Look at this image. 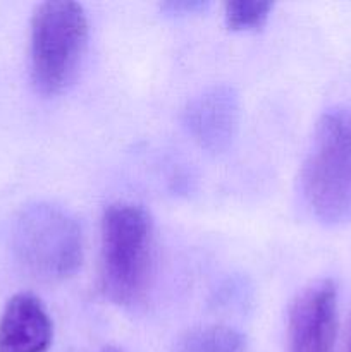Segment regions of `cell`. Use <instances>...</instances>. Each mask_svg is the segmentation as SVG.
<instances>
[{"label": "cell", "instance_id": "obj_1", "mask_svg": "<svg viewBox=\"0 0 351 352\" xmlns=\"http://www.w3.org/2000/svg\"><path fill=\"white\" fill-rule=\"evenodd\" d=\"M153 267V222L134 203H116L102 217L100 291L117 306L145 298Z\"/></svg>", "mask_w": 351, "mask_h": 352}, {"label": "cell", "instance_id": "obj_2", "mask_svg": "<svg viewBox=\"0 0 351 352\" xmlns=\"http://www.w3.org/2000/svg\"><path fill=\"white\" fill-rule=\"evenodd\" d=\"M303 196L326 226L351 219V109L334 107L317 122L301 170Z\"/></svg>", "mask_w": 351, "mask_h": 352}, {"label": "cell", "instance_id": "obj_3", "mask_svg": "<svg viewBox=\"0 0 351 352\" xmlns=\"http://www.w3.org/2000/svg\"><path fill=\"white\" fill-rule=\"evenodd\" d=\"M88 16L79 3L50 0L31 19V78L43 95H58L74 81L86 45Z\"/></svg>", "mask_w": 351, "mask_h": 352}, {"label": "cell", "instance_id": "obj_4", "mask_svg": "<svg viewBox=\"0 0 351 352\" xmlns=\"http://www.w3.org/2000/svg\"><path fill=\"white\" fill-rule=\"evenodd\" d=\"M17 260L33 277L62 282L79 270L85 243L79 223L67 210L36 203L24 210L14 229Z\"/></svg>", "mask_w": 351, "mask_h": 352}, {"label": "cell", "instance_id": "obj_5", "mask_svg": "<svg viewBox=\"0 0 351 352\" xmlns=\"http://www.w3.org/2000/svg\"><path fill=\"white\" fill-rule=\"evenodd\" d=\"M337 289L317 280L303 289L288 315V352H337Z\"/></svg>", "mask_w": 351, "mask_h": 352}, {"label": "cell", "instance_id": "obj_6", "mask_svg": "<svg viewBox=\"0 0 351 352\" xmlns=\"http://www.w3.org/2000/svg\"><path fill=\"white\" fill-rule=\"evenodd\" d=\"M241 117L240 95L227 85L212 86L189 100L182 122L193 141L213 155L231 148Z\"/></svg>", "mask_w": 351, "mask_h": 352}, {"label": "cell", "instance_id": "obj_7", "mask_svg": "<svg viewBox=\"0 0 351 352\" xmlns=\"http://www.w3.org/2000/svg\"><path fill=\"white\" fill-rule=\"evenodd\" d=\"M54 325L38 298L17 294L0 316V352H45L50 347Z\"/></svg>", "mask_w": 351, "mask_h": 352}, {"label": "cell", "instance_id": "obj_8", "mask_svg": "<svg viewBox=\"0 0 351 352\" xmlns=\"http://www.w3.org/2000/svg\"><path fill=\"white\" fill-rule=\"evenodd\" d=\"M172 352H246V340L231 327L202 325L182 333Z\"/></svg>", "mask_w": 351, "mask_h": 352}, {"label": "cell", "instance_id": "obj_9", "mask_svg": "<svg viewBox=\"0 0 351 352\" xmlns=\"http://www.w3.org/2000/svg\"><path fill=\"white\" fill-rule=\"evenodd\" d=\"M274 3L264 0H233L224 6V19L233 31H255L267 23Z\"/></svg>", "mask_w": 351, "mask_h": 352}, {"label": "cell", "instance_id": "obj_10", "mask_svg": "<svg viewBox=\"0 0 351 352\" xmlns=\"http://www.w3.org/2000/svg\"><path fill=\"white\" fill-rule=\"evenodd\" d=\"M203 7L205 3L202 2H171L165 6V9L171 10V14H193Z\"/></svg>", "mask_w": 351, "mask_h": 352}, {"label": "cell", "instance_id": "obj_11", "mask_svg": "<svg viewBox=\"0 0 351 352\" xmlns=\"http://www.w3.org/2000/svg\"><path fill=\"white\" fill-rule=\"evenodd\" d=\"M103 352H123V351L117 349V347H107V349L103 351Z\"/></svg>", "mask_w": 351, "mask_h": 352}, {"label": "cell", "instance_id": "obj_12", "mask_svg": "<svg viewBox=\"0 0 351 352\" xmlns=\"http://www.w3.org/2000/svg\"><path fill=\"white\" fill-rule=\"evenodd\" d=\"M348 352H351V340H350V346H348Z\"/></svg>", "mask_w": 351, "mask_h": 352}]
</instances>
